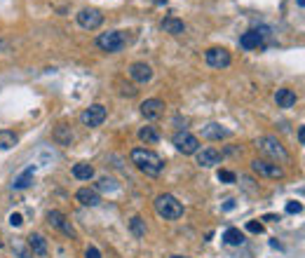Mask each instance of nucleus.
Returning <instances> with one entry per match:
<instances>
[{
  "label": "nucleus",
  "mask_w": 305,
  "mask_h": 258,
  "mask_svg": "<svg viewBox=\"0 0 305 258\" xmlns=\"http://www.w3.org/2000/svg\"><path fill=\"white\" fill-rule=\"evenodd\" d=\"M96 188L101 192H115L120 185H117V181L115 178H108V176H103V178H99V183H96Z\"/></svg>",
  "instance_id": "nucleus-28"
},
{
  "label": "nucleus",
  "mask_w": 305,
  "mask_h": 258,
  "mask_svg": "<svg viewBox=\"0 0 305 258\" xmlns=\"http://www.w3.org/2000/svg\"><path fill=\"white\" fill-rule=\"evenodd\" d=\"M129 230H132L134 237H146V221L141 216H134L129 221Z\"/></svg>",
  "instance_id": "nucleus-25"
},
{
  "label": "nucleus",
  "mask_w": 305,
  "mask_h": 258,
  "mask_svg": "<svg viewBox=\"0 0 305 258\" xmlns=\"http://www.w3.org/2000/svg\"><path fill=\"white\" fill-rule=\"evenodd\" d=\"M129 75H132V80L134 82H148L150 78H153V68L148 66V63L143 61H136L129 66Z\"/></svg>",
  "instance_id": "nucleus-14"
},
{
  "label": "nucleus",
  "mask_w": 305,
  "mask_h": 258,
  "mask_svg": "<svg viewBox=\"0 0 305 258\" xmlns=\"http://www.w3.org/2000/svg\"><path fill=\"white\" fill-rule=\"evenodd\" d=\"M78 24L82 28H87V31H94V28H99L103 24V14L96 7H85V10L78 12Z\"/></svg>",
  "instance_id": "nucleus-7"
},
{
  "label": "nucleus",
  "mask_w": 305,
  "mask_h": 258,
  "mask_svg": "<svg viewBox=\"0 0 305 258\" xmlns=\"http://www.w3.org/2000/svg\"><path fill=\"white\" fill-rule=\"evenodd\" d=\"M162 113H164V101H160V99H146L141 103V115L146 120H157Z\"/></svg>",
  "instance_id": "nucleus-12"
},
{
  "label": "nucleus",
  "mask_w": 305,
  "mask_h": 258,
  "mask_svg": "<svg viewBox=\"0 0 305 258\" xmlns=\"http://www.w3.org/2000/svg\"><path fill=\"white\" fill-rule=\"evenodd\" d=\"M127 42L129 38L125 31H110V33H101L96 38V47L113 54V52H122V49L127 47Z\"/></svg>",
  "instance_id": "nucleus-3"
},
{
  "label": "nucleus",
  "mask_w": 305,
  "mask_h": 258,
  "mask_svg": "<svg viewBox=\"0 0 305 258\" xmlns=\"http://www.w3.org/2000/svg\"><path fill=\"white\" fill-rule=\"evenodd\" d=\"M162 31L169 35H181L183 31H186V24H183L181 19H176V17H167V19H162Z\"/></svg>",
  "instance_id": "nucleus-18"
},
{
  "label": "nucleus",
  "mask_w": 305,
  "mask_h": 258,
  "mask_svg": "<svg viewBox=\"0 0 305 258\" xmlns=\"http://www.w3.org/2000/svg\"><path fill=\"white\" fill-rule=\"evenodd\" d=\"M303 211V204L291 200V202H286V214H300Z\"/></svg>",
  "instance_id": "nucleus-30"
},
{
  "label": "nucleus",
  "mask_w": 305,
  "mask_h": 258,
  "mask_svg": "<svg viewBox=\"0 0 305 258\" xmlns=\"http://www.w3.org/2000/svg\"><path fill=\"white\" fill-rule=\"evenodd\" d=\"M47 223L52 225V228H56V230H61L64 235H68V237H75V228L68 223L66 216H64L61 211H56V209L49 211V214H47Z\"/></svg>",
  "instance_id": "nucleus-11"
},
{
  "label": "nucleus",
  "mask_w": 305,
  "mask_h": 258,
  "mask_svg": "<svg viewBox=\"0 0 305 258\" xmlns=\"http://www.w3.org/2000/svg\"><path fill=\"white\" fill-rule=\"evenodd\" d=\"M171 258H188V256H171Z\"/></svg>",
  "instance_id": "nucleus-38"
},
{
  "label": "nucleus",
  "mask_w": 305,
  "mask_h": 258,
  "mask_svg": "<svg viewBox=\"0 0 305 258\" xmlns=\"http://www.w3.org/2000/svg\"><path fill=\"white\" fill-rule=\"evenodd\" d=\"M263 221H279V216H275V214H265Z\"/></svg>",
  "instance_id": "nucleus-36"
},
{
  "label": "nucleus",
  "mask_w": 305,
  "mask_h": 258,
  "mask_svg": "<svg viewBox=\"0 0 305 258\" xmlns=\"http://www.w3.org/2000/svg\"><path fill=\"white\" fill-rule=\"evenodd\" d=\"M12 251L17 253L19 258H33V251H31V246L24 242V239H14L12 242Z\"/></svg>",
  "instance_id": "nucleus-26"
},
{
  "label": "nucleus",
  "mask_w": 305,
  "mask_h": 258,
  "mask_svg": "<svg viewBox=\"0 0 305 258\" xmlns=\"http://www.w3.org/2000/svg\"><path fill=\"white\" fill-rule=\"evenodd\" d=\"M171 141H174L176 150H178V153H183V155H195L197 150H200V141H197V136H193L190 132H176Z\"/></svg>",
  "instance_id": "nucleus-5"
},
{
  "label": "nucleus",
  "mask_w": 305,
  "mask_h": 258,
  "mask_svg": "<svg viewBox=\"0 0 305 258\" xmlns=\"http://www.w3.org/2000/svg\"><path fill=\"white\" fill-rule=\"evenodd\" d=\"M0 246H3V242H0Z\"/></svg>",
  "instance_id": "nucleus-39"
},
{
  "label": "nucleus",
  "mask_w": 305,
  "mask_h": 258,
  "mask_svg": "<svg viewBox=\"0 0 305 258\" xmlns=\"http://www.w3.org/2000/svg\"><path fill=\"white\" fill-rule=\"evenodd\" d=\"M28 246H31V251L35 256H40V258L47 256V239L42 237V235H31L28 237Z\"/></svg>",
  "instance_id": "nucleus-19"
},
{
  "label": "nucleus",
  "mask_w": 305,
  "mask_h": 258,
  "mask_svg": "<svg viewBox=\"0 0 305 258\" xmlns=\"http://www.w3.org/2000/svg\"><path fill=\"white\" fill-rule=\"evenodd\" d=\"M73 176L80 178V181H89V178L94 176V167L87 162H78L73 164Z\"/></svg>",
  "instance_id": "nucleus-21"
},
{
  "label": "nucleus",
  "mask_w": 305,
  "mask_h": 258,
  "mask_svg": "<svg viewBox=\"0 0 305 258\" xmlns=\"http://www.w3.org/2000/svg\"><path fill=\"white\" fill-rule=\"evenodd\" d=\"M75 200H78L82 207H99V204H101L99 192L92 190V188H80V190L75 192Z\"/></svg>",
  "instance_id": "nucleus-16"
},
{
  "label": "nucleus",
  "mask_w": 305,
  "mask_h": 258,
  "mask_svg": "<svg viewBox=\"0 0 305 258\" xmlns=\"http://www.w3.org/2000/svg\"><path fill=\"white\" fill-rule=\"evenodd\" d=\"M33 174H35V167L33 164H31V167H28L26 171H24V174H19V176L14 178V188H17V190H24V188H28V185L33 183Z\"/></svg>",
  "instance_id": "nucleus-20"
},
{
  "label": "nucleus",
  "mask_w": 305,
  "mask_h": 258,
  "mask_svg": "<svg viewBox=\"0 0 305 258\" xmlns=\"http://www.w3.org/2000/svg\"><path fill=\"white\" fill-rule=\"evenodd\" d=\"M155 211L157 216H162L164 221H176V218L183 216V204L174 195L164 192V195L155 197Z\"/></svg>",
  "instance_id": "nucleus-2"
},
{
  "label": "nucleus",
  "mask_w": 305,
  "mask_h": 258,
  "mask_svg": "<svg viewBox=\"0 0 305 258\" xmlns=\"http://www.w3.org/2000/svg\"><path fill=\"white\" fill-rule=\"evenodd\" d=\"M298 143L305 146V127H298Z\"/></svg>",
  "instance_id": "nucleus-35"
},
{
  "label": "nucleus",
  "mask_w": 305,
  "mask_h": 258,
  "mask_svg": "<svg viewBox=\"0 0 305 258\" xmlns=\"http://www.w3.org/2000/svg\"><path fill=\"white\" fill-rule=\"evenodd\" d=\"M265 38H268V31H265V28L247 31V33L239 38V47H242V49H261V47H263Z\"/></svg>",
  "instance_id": "nucleus-10"
},
{
  "label": "nucleus",
  "mask_w": 305,
  "mask_h": 258,
  "mask_svg": "<svg viewBox=\"0 0 305 258\" xmlns=\"http://www.w3.org/2000/svg\"><path fill=\"white\" fill-rule=\"evenodd\" d=\"M218 181H223V183H235L237 176H235L232 171H228V169H221V171H218Z\"/></svg>",
  "instance_id": "nucleus-29"
},
{
  "label": "nucleus",
  "mask_w": 305,
  "mask_h": 258,
  "mask_svg": "<svg viewBox=\"0 0 305 258\" xmlns=\"http://www.w3.org/2000/svg\"><path fill=\"white\" fill-rule=\"evenodd\" d=\"M122 94H125V96H134L136 89L132 87V85H125V87H122Z\"/></svg>",
  "instance_id": "nucleus-34"
},
{
  "label": "nucleus",
  "mask_w": 305,
  "mask_h": 258,
  "mask_svg": "<svg viewBox=\"0 0 305 258\" xmlns=\"http://www.w3.org/2000/svg\"><path fill=\"white\" fill-rule=\"evenodd\" d=\"M132 162L139 167V169L146 174V176H160L164 169V162L162 157L153 153V150H146V148H134L132 150Z\"/></svg>",
  "instance_id": "nucleus-1"
},
{
  "label": "nucleus",
  "mask_w": 305,
  "mask_h": 258,
  "mask_svg": "<svg viewBox=\"0 0 305 258\" xmlns=\"http://www.w3.org/2000/svg\"><path fill=\"white\" fill-rule=\"evenodd\" d=\"M256 148L263 153V155L270 157V162L275 160V164L277 162H286L289 160V153L284 150V146L275 139V136H263V139H258L256 141Z\"/></svg>",
  "instance_id": "nucleus-4"
},
{
  "label": "nucleus",
  "mask_w": 305,
  "mask_h": 258,
  "mask_svg": "<svg viewBox=\"0 0 305 258\" xmlns=\"http://www.w3.org/2000/svg\"><path fill=\"white\" fill-rule=\"evenodd\" d=\"M139 139L146 143H157L160 141V132L155 127H143V129H139Z\"/></svg>",
  "instance_id": "nucleus-27"
},
{
  "label": "nucleus",
  "mask_w": 305,
  "mask_h": 258,
  "mask_svg": "<svg viewBox=\"0 0 305 258\" xmlns=\"http://www.w3.org/2000/svg\"><path fill=\"white\" fill-rule=\"evenodd\" d=\"M275 101H277L279 108H293L296 106V101H298V96H296V92L289 87H282L275 92Z\"/></svg>",
  "instance_id": "nucleus-15"
},
{
  "label": "nucleus",
  "mask_w": 305,
  "mask_h": 258,
  "mask_svg": "<svg viewBox=\"0 0 305 258\" xmlns=\"http://www.w3.org/2000/svg\"><path fill=\"white\" fill-rule=\"evenodd\" d=\"M223 239H225V244H230V246H242L244 244V232L237 230V228H228V230L223 232Z\"/></svg>",
  "instance_id": "nucleus-22"
},
{
  "label": "nucleus",
  "mask_w": 305,
  "mask_h": 258,
  "mask_svg": "<svg viewBox=\"0 0 305 258\" xmlns=\"http://www.w3.org/2000/svg\"><path fill=\"white\" fill-rule=\"evenodd\" d=\"M85 258H101V253H99V249H96V246H87Z\"/></svg>",
  "instance_id": "nucleus-33"
},
{
  "label": "nucleus",
  "mask_w": 305,
  "mask_h": 258,
  "mask_svg": "<svg viewBox=\"0 0 305 258\" xmlns=\"http://www.w3.org/2000/svg\"><path fill=\"white\" fill-rule=\"evenodd\" d=\"M106 108H103L101 103H94V106H89L85 113L80 115V122L85 124V127H99V124H103V120H106Z\"/></svg>",
  "instance_id": "nucleus-9"
},
{
  "label": "nucleus",
  "mask_w": 305,
  "mask_h": 258,
  "mask_svg": "<svg viewBox=\"0 0 305 258\" xmlns=\"http://www.w3.org/2000/svg\"><path fill=\"white\" fill-rule=\"evenodd\" d=\"M54 141H59L61 146H71V141H73V132H71V127L59 124V127L54 129Z\"/></svg>",
  "instance_id": "nucleus-23"
},
{
  "label": "nucleus",
  "mask_w": 305,
  "mask_h": 258,
  "mask_svg": "<svg viewBox=\"0 0 305 258\" xmlns=\"http://www.w3.org/2000/svg\"><path fill=\"white\" fill-rule=\"evenodd\" d=\"M17 134L14 132H10V129H0V148L7 150V148H14L17 146Z\"/></svg>",
  "instance_id": "nucleus-24"
},
{
  "label": "nucleus",
  "mask_w": 305,
  "mask_h": 258,
  "mask_svg": "<svg viewBox=\"0 0 305 258\" xmlns=\"http://www.w3.org/2000/svg\"><path fill=\"white\" fill-rule=\"evenodd\" d=\"M247 230L261 235V232H263V223H261V221H249V223H247Z\"/></svg>",
  "instance_id": "nucleus-31"
},
{
  "label": "nucleus",
  "mask_w": 305,
  "mask_h": 258,
  "mask_svg": "<svg viewBox=\"0 0 305 258\" xmlns=\"http://www.w3.org/2000/svg\"><path fill=\"white\" fill-rule=\"evenodd\" d=\"M157 5H167V0H155Z\"/></svg>",
  "instance_id": "nucleus-37"
},
{
  "label": "nucleus",
  "mask_w": 305,
  "mask_h": 258,
  "mask_svg": "<svg viewBox=\"0 0 305 258\" xmlns=\"http://www.w3.org/2000/svg\"><path fill=\"white\" fill-rule=\"evenodd\" d=\"M251 169L256 171L258 176H265V178H284V169L279 164L270 162V160H254Z\"/></svg>",
  "instance_id": "nucleus-6"
},
{
  "label": "nucleus",
  "mask_w": 305,
  "mask_h": 258,
  "mask_svg": "<svg viewBox=\"0 0 305 258\" xmlns=\"http://www.w3.org/2000/svg\"><path fill=\"white\" fill-rule=\"evenodd\" d=\"M197 164L200 167H216L221 164V153L216 148H204V150H197Z\"/></svg>",
  "instance_id": "nucleus-13"
},
{
  "label": "nucleus",
  "mask_w": 305,
  "mask_h": 258,
  "mask_svg": "<svg viewBox=\"0 0 305 258\" xmlns=\"http://www.w3.org/2000/svg\"><path fill=\"white\" fill-rule=\"evenodd\" d=\"M204 59L211 68H228L230 66V52L225 47H209L204 52Z\"/></svg>",
  "instance_id": "nucleus-8"
},
{
  "label": "nucleus",
  "mask_w": 305,
  "mask_h": 258,
  "mask_svg": "<svg viewBox=\"0 0 305 258\" xmlns=\"http://www.w3.org/2000/svg\"><path fill=\"white\" fill-rule=\"evenodd\" d=\"M10 223H12L14 228H21V225H24V216H21L19 211H14V214H10Z\"/></svg>",
  "instance_id": "nucleus-32"
},
{
  "label": "nucleus",
  "mask_w": 305,
  "mask_h": 258,
  "mask_svg": "<svg viewBox=\"0 0 305 258\" xmlns=\"http://www.w3.org/2000/svg\"><path fill=\"white\" fill-rule=\"evenodd\" d=\"M230 134L225 127H221L218 122H209L202 127V136L204 139H211V141H221V139H225V136Z\"/></svg>",
  "instance_id": "nucleus-17"
}]
</instances>
